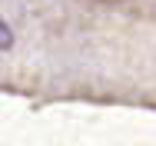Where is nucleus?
<instances>
[{
  "mask_svg": "<svg viewBox=\"0 0 156 146\" xmlns=\"http://www.w3.org/2000/svg\"><path fill=\"white\" fill-rule=\"evenodd\" d=\"M7 47H13V30L0 20V50H7Z\"/></svg>",
  "mask_w": 156,
  "mask_h": 146,
  "instance_id": "obj_1",
  "label": "nucleus"
}]
</instances>
